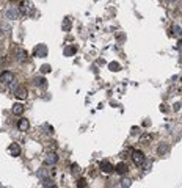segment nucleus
I'll return each mask as SVG.
<instances>
[{
  "label": "nucleus",
  "instance_id": "20e7f679",
  "mask_svg": "<svg viewBox=\"0 0 182 188\" xmlns=\"http://www.w3.org/2000/svg\"><path fill=\"white\" fill-rule=\"evenodd\" d=\"M13 92H14V96L17 97V99H21V100H24V99H27V96H29V91H27V88L25 86H19V85H14V82H13Z\"/></svg>",
  "mask_w": 182,
  "mask_h": 188
},
{
  "label": "nucleus",
  "instance_id": "bb28decb",
  "mask_svg": "<svg viewBox=\"0 0 182 188\" xmlns=\"http://www.w3.org/2000/svg\"><path fill=\"white\" fill-rule=\"evenodd\" d=\"M10 2H11V3H16V2H19V0H10Z\"/></svg>",
  "mask_w": 182,
  "mask_h": 188
},
{
  "label": "nucleus",
  "instance_id": "f8f14e48",
  "mask_svg": "<svg viewBox=\"0 0 182 188\" xmlns=\"http://www.w3.org/2000/svg\"><path fill=\"white\" fill-rule=\"evenodd\" d=\"M8 150H10L11 157H19L21 155V146L17 144V143H13L10 147H8Z\"/></svg>",
  "mask_w": 182,
  "mask_h": 188
},
{
  "label": "nucleus",
  "instance_id": "f257e3e1",
  "mask_svg": "<svg viewBox=\"0 0 182 188\" xmlns=\"http://www.w3.org/2000/svg\"><path fill=\"white\" fill-rule=\"evenodd\" d=\"M130 158H132V162H133L135 166L141 168L144 165V162H146V154H144L141 149H135V150H132V157Z\"/></svg>",
  "mask_w": 182,
  "mask_h": 188
},
{
  "label": "nucleus",
  "instance_id": "423d86ee",
  "mask_svg": "<svg viewBox=\"0 0 182 188\" xmlns=\"http://www.w3.org/2000/svg\"><path fill=\"white\" fill-rule=\"evenodd\" d=\"M99 169H101V173H104V174H113L115 165H112L108 160H102V162L99 163Z\"/></svg>",
  "mask_w": 182,
  "mask_h": 188
},
{
  "label": "nucleus",
  "instance_id": "f03ea898",
  "mask_svg": "<svg viewBox=\"0 0 182 188\" xmlns=\"http://www.w3.org/2000/svg\"><path fill=\"white\" fill-rule=\"evenodd\" d=\"M14 60L19 63V64H27L30 60L29 56V52H27L25 49H21V47H17V49L14 50Z\"/></svg>",
  "mask_w": 182,
  "mask_h": 188
},
{
  "label": "nucleus",
  "instance_id": "dca6fc26",
  "mask_svg": "<svg viewBox=\"0 0 182 188\" xmlns=\"http://www.w3.org/2000/svg\"><path fill=\"white\" fill-rule=\"evenodd\" d=\"M77 52V49L74 45H68V47H65V50H63V53H65V56H72Z\"/></svg>",
  "mask_w": 182,
  "mask_h": 188
},
{
  "label": "nucleus",
  "instance_id": "0eeeda50",
  "mask_svg": "<svg viewBox=\"0 0 182 188\" xmlns=\"http://www.w3.org/2000/svg\"><path fill=\"white\" fill-rule=\"evenodd\" d=\"M57 162H58V155L55 152H49L47 155H46V158H44V165L46 166H55Z\"/></svg>",
  "mask_w": 182,
  "mask_h": 188
},
{
  "label": "nucleus",
  "instance_id": "412c9836",
  "mask_svg": "<svg viewBox=\"0 0 182 188\" xmlns=\"http://www.w3.org/2000/svg\"><path fill=\"white\" fill-rule=\"evenodd\" d=\"M42 185H44V186H53L55 183L52 182V179H47V177H44V180H42Z\"/></svg>",
  "mask_w": 182,
  "mask_h": 188
},
{
  "label": "nucleus",
  "instance_id": "6ab92c4d",
  "mask_svg": "<svg viewBox=\"0 0 182 188\" xmlns=\"http://www.w3.org/2000/svg\"><path fill=\"white\" fill-rule=\"evenodd\" d=\"M71 173L74 174V176H77V174L80 173V166L76 165V163H72V165H71Z\"/></svg>",
  "mask_w": 182,
  "mask_h": 188
},
{
  "label": "nucleus",
  "instance_id": "4be33fe9",
  "mask_svg": "<svg viewBox=\"0 0 182 188\" xmlns=\"http://www.w3.org/2000/svg\"><path fill=\"white\" fill-rule=\"evenodd\" d=\"M50 71H52V69H50L49 64H42V66H41V72H42V74H49Z\"/></svg>",
  "mask_w": 182,
  "mask_h": 188
},
{
  "label": "nucleus",
  "instance_id": "7ed1b4c3",
  "mask_svg": "<svg viewBox=\"0 0 182 188\" xmlns=\"http://www.w3.org/2000/svg\"><path fill=\"white\" fill-rule=\"evenodd\" d=\"M16 80V75L13 71H3L0 74V83L3 86H8V85H13V82Z\"/></svg>",
  "mask_w": 182,
  "mask_h": 188
},
{
  "label": "nucleus",
  "instance_id": "a878e982",
  "mask_svg": "<svg viewBox=\"0 0 182 188\" xmlns=\"http://www.w3.org/2000/svg\"><path fill=\"white\" fill-rule=\"evenodd\" d=\"M180 108V103H174V111H177Z\"/></svg>",
  "mask_w": 182,
  "mask_h": 188
},
{
  "label": "nucleus",
  "instance_id": "2eb2a0df",
  "mask_svg": "<svg viewBox=\"0 0 182 188\" xmlns=\"http://www.w3.org/2000/svg\"><path fill=\"white\" fill-rule=\"evenodd\" d=\"M29 8H30V3L27 2V0H24V2L21 3V6H19L21 14H29Z\"/></svg>",
  "mask_w": 182,
  "mask_h": 188
},
{
  "label": "nucleus",
  "instance_id": "1a4fd4ad",
  "mask_svg": "<svg viewBox=\"0 0 182 188\" xmlns=\"http://www.w3.org/2000/svg\"><path fill=\"white\" fill-rule=\"evenodd\" d=\"M33 55H35V56H39V58L47 56V47H46V44H38V45H36Z\"/></svg>",
  "mask_w": 182,
  "mask_h": 188
},
{
  "label": "nucleus",
  "instance_id": "6e6552de",
  "mask_svg": "<svg viewBox=\"0 0 182 188\" xmlns=\"http://www.w3.org/2000/svg\"><path fill=\"white\" fill-rule=\"evenodd\" d=\"M115 173H116L118 176H124V174H127V173H129V165L124 163V162L116 163V166H115Z\"/></svg>",
  "mask_w": 182,
  "mask_h": 188
},
{
  "label": "nucleus",
  "instance_id": "9d476101",
  "mask_svg": "<svg viewBox=\"0 0 182 188\" xmlns=\"http://www.w3.org/2000/svg\"><path fill=\"white\" fill-rule=\"evenodd\" d=\"M17 129H19L21 132H29V129H30V122H29V119L21 118L19 121H17Z\"/></svg>",
  "mask_w": 182,
  "mask_h": 188
},
{
  "label": "nucleus",
  "instance_id": "4468645a",
  "mask_svg": "<svg viewBox=\"0 0 182 188\" xmlns=\"http://www.w3.org/2000/svg\"><path fill=\"white\" fill-rule=\"evenodd\" d=\"M33 83H35V86H38V88H47V80H46V77H36L35 80H33Z\"/></svg>",
  "mask_w": 182,
  "mask_h": 188
},
{
  "label": "nucleus",
  "instance_id": "a211bd4d",
  "mask_svg": "<svg viewBox=\"0 0 182 188\" xmlns=\"http://www.w3.org/2000/svg\"><path fill=\"white\" fill-rule=\"evenodd\" d=\"M63 30H65V32H69L71 30V19L69 17H66L65 22H63Z\"/></svg>",
  "mask_w": 182,
  "mask_h": 188
},
{
  "label": "nucleus",
  "instance_id": "ddd939ff",
  "mask_svg": "<svg viewBox=\"0 0 182 188\" xmlns=\"http://www.w3.org/2000/svg\"><path fill=\"white\" fill-rule=\"evenodd\" d=\"M170 150V146H168V143H165V141H162V143H159V146H157V154L159 155H165L167 152Z\"/></svg>",
  "mask_w": 182,
  "mask_h": 188
},
{
  "label": "nucleus",
  "instance_id": "b1692460",
  "mask_svg": "<svg viewBox=\"0 0 182 188\" xmlns=\"http://www.w3.org/2000/svg\"><path fill=\"white\" fill-rule=\"evenodd\" d=\"M177 50H179V52H182V39L177 42Z\"/></svg>",
  "mask_w": 182,
  "mask_h": 188
},
{
  "label": "nucleus",
  "instance_id": "393cba45",
  "mask_svg": "<svg viewBox=\"0 0 182 188\" xmlns=\"http://www.w3.org/2000/svg\"><path fill=\"white\" fill-rule=\"evenodd\" d=\"M123 186H127V185H130V180H123V183H121Z\"/></svg>",
  "mask_w": 182,
  "mask_h": 188
},
{
  "label": "nucleus",
  "instance_id": "9b49d317",
  "mask_svg": "<svg viewBox=\"0 0 182 188\" xmlns=\"http://www.w3.org/2000/svg\"><path fill=\"white\" fill-rule=\"evenodd\" d=\"M11 111H13V115H16V116H22L24 113H25L24 103H14L13 108H11Z\"/></svg>",
  "mask_w": 182,
  "mask_h": 188
},
{
  "label": "nucleus",
  "instance_id": "aec40b11",
  "mask_svg": "<svg viewBox=\"0 0 182 188\" xmlns=\"http://www.w3.org/2000/svg\"><path fill=\"white\" fill-rule=\"evenodd\" d=\"M77 186H80V188H85L88 183H86V180H85V179L83 177H82V179H77V183H76Z\"/></svg>",
  "mask_w": 182,
  "mask_h": 188
},
{
  "label": "nucleus",
  "instance_id": "39448f33",
  "mask_svg": "<svg viewBox=\"0 0 182 188\" xmlns=\"http://www.w3.org/2000/svg\"><path fill=\"white\" fill-rule=\"evenodd\" d=\"M21 16V11H19V8H16V6H10V8H6V11H5V17L8 19V21H17Z\"/></svg>",
  "mask_w": 182,
  "mask_h": 188
},
{
  "label": "nucleus",
  "instance_id": "5701e85b",
  "mask_svg": "<svg viewBox=\"0 0 182 188\" xmlns=\"http://www.w3.org/2000/svg\"><path fill=\"white\" fill-rule=\"evenodd\" d=\"M173 33H174V35H180L182 33V28L179 25H173Z\"/></svg>",
  "mask_w": 182,
  "mask_h": 188
},
{
  "label": "nucleus",
  "instance_id": "f3484780",
  "mask_svg": "<svg viewBox=\"0 0 182 188\" xmlns=\"http://www.w3.org/2000/svg\"><path fill=\"white\" fill-rule=\"evenodd\" d=\"M108 69H110L112 72H118V71H120V69H121V66H120V64H118L116 61H112L110 64H108Z\"/></svg>",
  "mask_w": 182,
  "mask_h": 188
}]
</instances>
